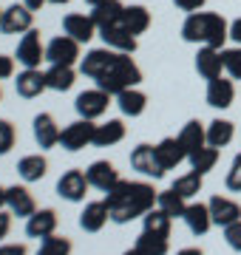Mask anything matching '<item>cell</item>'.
<instances>
[{
  "instance_id": "6da1fadb",
  "label": "cell",
  "mask_w": 241,
  "mask_h": 255,
  "mask_svg": "<svg viewBox=\"0 0 241 255\" xmlns=\"http://www.w3.org/2000/svg\"><path fill=\"white\" fill-rule=\"evenodd\" d=\"M159 193L153 190V184L148 182H125L122 179L114 190L105 193V204L111 213L114 224H128V221L145 216L148 210H153Z\"/></svg>"
},
{
  "instance_id": "7a4b0ae2",
  "label": "cell",
  "mask_w": 241,
  "mask_h": 255,
  "mask_svg": "<svg viewBox=\"0 0 241 255\" xmlns=\"http://www.w3.org/2000/svg\"><path fill=\"white\" fill-rule=\"evenodd\" d=\"M185 43H202L210 48H224V40L230 37V23L216 11H190L182 23Z\"/></svg>"
},
{
  "instance_id": "3957f363",
  "label": "cell",
  "mask_w": 241,
  "mask_h": 255,
  "mask_svg": "<svg viewBox=\"0 0 241 255\" xmlns=\"http://www.w3.org/2000/svg\"><path fill=\"white\" fill-rule=\"evenodd\" d=\"M97 82V88H102L105 94H111V97H117V94H122L125 88H136L142 82V68L136 63H133V57L125 54V51H117V57L111 60V65L105 68V74H102Z\"/></svg>"
},
{
  "instance_id": "277c9868",
  "label": "cell",
  "mask_w": 241,
  "mask_h": 255,
  "mask_svg": "<svg viewBox=\"0 0 241 255\" xmlns=\"http://www.w3.org/2000/svg\"><path fill=\"white\" fill-rule=\"evenodd\" d=\"M94 130H97L94 119H77V122H71V125H65L63 130H60V145H63L65 150L77 153V150H83L85 145H94Z\"/></svg>"
},
{
  "instance_id": "5b68a950",
  "label": "cell",
  "mask_w": 241,
  "mask_h": 255,
  "mask_svg": "<svg viewBox=\"0 0 241 255\" xmlns=\"http://www.w3.org/2000/svg\"><path fill=\"white\" fill-rule=\"evenodd\" d=\"M111 105V94H105L102 88H91V91L77 94L74 108L80 114V119H100L105 117V111Z\"/></svg>"
},
{
  "instance_id": "8992f818",
  "label": "cell",
  "mask_w": 241,
  "mask_h": 255,
  "mask_svg": "<svg viewBox=\"0 0 241 255\" xmlns=\"http://www.w3.org/2000/svg\"><path fill=\"white\" fill-rule=\"evenodd\" d=\"M17 63L23 68H40V63L46 60V46H43V40H40V31L37 28H28L23 40L17 43Z\"/></svg>"
},
{
  "instance_id": "52a82bcc",
  "label": "cell",
  "mask_w": 241,
  "mask_h": 255,
  "mask_svg": "<svg viewBox=\"0 0 241 255\" xmlns=\"http://www.w3.org/2000/svg\"><path fill=\"white\" fill-rule=\"evenodd\" d=\"M34 23V11L26 3H11L9 9H3L0 14V31L3 34H26Z\"/></svg>"
},
{
  "instance_id": "ba28073f",
  "label": "cell",
  "mask_w": 241,
  "mask_h": 255,
  "mask_svg": "<svg viewBox=\"0 0 241 255\" xmlns=\"http://www.w3.org/2000/svg\"><path fill=\"white\" fill-rule=\"evenodd\" d=\"M88 176L83 173V170H77V167H71V170H65L60 179H57V196L65 201H85V193H88Z\"/></svg>"
},
{
  "instance_id": "9c48e42d",
  "label": "cell",
  "mask_w": 241,
  "mask_h": 255,
  "mask_svg": "<svg viewBox=\"0 0 241 255\" xmlns=\"http://www.w3.org/2000/svg\"><path fill=\"white\" fill-rule=\"evenodd\" d=\"M46 60L51 65H74L80 60V43L74 37L60 34L46 46Z\"/></svg>"
},
{
  "instance_id": "30bf717a",
  "label": "cell",
  "mask_w": 241,
  "mask_h": 255,
  "mask_svg": "<svg viewBox=\"0 0 241 255\" xmlns=\"http://www.w3.org/2000/svg\"><path fill=\"white\" fill-rule=\"evenodd\" d=\"M130 167H133L136 173L148 176V179H162V176H165L153 145H136L133 147V150H130Z\"/></svg>"
},
{
  "instance_id": "8fae6325",
  "label": "cell",
  "mask_w": 241,
  "mask_h": 255,
  "mask_svg": "<svg viewBox=\"0 0 241 255\" xmlns=\"http://www.w3.org/2000/svg\"><path fill=\"white\" fill-rule=\"evenodd\" d=\"M85 176H88V184H91V187H97V190H102V193L114 190V187L122 182V179H120V170H117L111 162H105V159L88 164Z\"/></svg>"
},
{
  "instance_id": "7c38bea8",
  "label": "cell",
  "mask_w": 241,
  "mask_h": 255,
  "mask_svg": "<svg viewBox=\"0 0 241 255\" xmlns=\"http://www.w3.org/2000/svg\"><path fill=\"white\" fill-rule=\"evenodd\" d=\"M46 88V71H40V68H23L14 80V91L23 100H37Z\"/></svg>"
},
{
  "instance_id": "4fadbf2b",
  "label": "cell",
  "mask_w": 241,
  "mask_h": 255,
  "mask_svg": "<svg viewBox=\"0 0 241 255\" xmlns=\"http://www.w3.org/2000/svg\"><path fill=\"white\" fill-rule=\"evenodd\" d=\"M6 207H9L11 216L17 219H28L37 213V204H34V196L23 187V184H11L6 187Z\"/></svg>"
},
{
  "instance_id": "5bb4252c",
  "label": "cell",
  "mask_w": 241,
  "mask_h": 255,
  "mask_svg": "<svg viewBox=\"0 0 241 255\" xmlns=\"http://www.w3.org/2000/svg\"><path fill=\"white\" fill-rule=\"evenodd\" d=\"M117 57V51L114 48H91L88 54L80 60V74H85L88 80H100L102 74H105V68L111 65V60Z\"/></svg>"
},
{
  "instance_id": "9a60e30c",
  "label": "cell",
  "mask_w": 241,
  "mask_h": 255,
  "mask_svg": "<svg viewBox=\"0 0 241 255\" xmlns=\"http://www.w3.org/2000/svg\"><path fill=\"white\" fill-rule=\"evenodd\" d=\"M196 71H199V77H204V80L222 77V71H224L222 48H210V46L199 48V54H196Z\"/></svg>"
},
{
  "instance_id": "2e32d148",
  "label": "cell",
  "mask_w": 241,
  "mask_h": 255,
  "mask_svg": "<svg viewBox=\"0 0 241 255\" xmlns=\"http://www.w3.org/2000/svg\"><path fill=\"white\" fill-rule=\"evenodd\" d=\"M204 100L210 108H230L233 100H236V85L233 80H224V77H216V80H207V94Z\"/></svg>"
},
{
  "instance_id": "e0dca14e",
  "label": "cell",
  "mask_w": 241,
  "mask_h": 255,
  "mask_svg": "<svg viewBox=\"0 0 241 255\" xmlns=\"http://www.w3.org/2000/svg\"><path fill=\"white\" fill-rule=\"evenodd\" d=\"M210 204V216H213V224L216 227H227V224H233V221L241 219V207L239 201L227 199V196H213V199L207 201Z\"/></svg>"
},
{
  "instance_id": "ac0fdd59",
  "label": "cell",
  "mask_w": 241,
  "mask_h": 255,
  "mask_svg": "<svg viewBox=\"0 0 241 255\" xmlns=\"http://www.w3.org/2000/svg\"><path fill=\"white\" fill-rule=\"evenodd\" d=\"M63 31L68 37H74L77 43L83 46L97 34V23L91 20V14H65L63 17Z\"/></svg>"
},
{
  "instance_id": "d6986e66",
  "label": "cell",
  "mask_w": 241,
  "mask_h": 255,
  "mask_svg": "<svg viewBox=\"0 0 241 255\" xmlns=\"http://www.w3.org/2000/svg\"><path fill=\"white\" fill-rule=\"evenodd\" d=\"M100 34H102V43L108 48H114V51H125V54H133V51H136V37L130 34L122 23L100 28Z\"/></svg>"
},
{
  "instance_id": "ffe728a7",
  "label": "cell",
  "mask_w": 241,
  "mask_h": 255,
  "mask_svg": "<svg viewBox=\"0 0 241 255\" xmlns=\"http://www.w3.org/2000/svg\"><path fill=\"white\" fill-rule=\"evenodd\" d=\"M185 224L187 230L193 233V236H204L207 230L213 227V216H210V204H204V201H193V204H187L185 210Z\"/></svg>"
},
{
  "instance_id": "44dd1931",
  "label": "cell",
  "mask_w": 241,
  "mask_h": 255,
  "mask_svg": "<svg viewBox=\"0 0 241 255\" xmlns=\"http://www.w3.org/2000/svg\"><path fill=\"white\" fill-rule=\"evenodd\" d=\"M54 230H57V213L51 207L37 210L34 216L26 219V236L28 238H48V236H54Z\"/></svg>"
},
{
  "instance_id": "7402d4cb",
  "label": "cell",
  "mask_w": 241,
  "mask_h": 255,
  "mask_svg": "<svg viewBox=\"0 0 241 255\" xmlns=\"http://www.w3.org/2000/svg\"><path fill=\"white\" fill-rule=\"evenodd\" d=\"M108 221H111V213H108V204L105 201H88L85 210L80 213V227L85 233H100Z\"/></svg>"
},
{
  "instance_id": "603a6c76",
  "label": "cell",
  "mask_w": 241,
  "mask_h": 255,
  "mask_svg": "<svg viewBox=\"0 0 241 255\" xmlns=\"http://www.w3.org/2000/svg\"><path fill=\"white\" fill-rule=\"evenodd\" d=\"M31 130H34V142H37L40 147L60 145V128H57L51 114H37L34 122H31Z\"/></svg>"
},
{
  "instance_id": "cb8c5ba5",
  "label": "cell",
  "mask_w": 241,
  "mask_h": 255,
  "mask_svg": "<svg viewBox=\"0 0 241 255\" xmlns=\"http://www.w3.org/2000/svg\"><path fill=\"white\" fill-rule=\"evenodd\" d=\"M156 159H159V164H162V170H173V167H179V164L187 159V150L182 147L179 139L167 136L156 145Z\"/></svg>"
},
{
  "instance_id": "d4e9b609",
  "label": "cell",
  "mask_w": 241,
  "mask_h": 255,
  "mask_svg": "<svg viewBox=\"0 0 241 255\" xmlns=\"http://www.w3.org/2000/svg\"><path fill=\"white\" fill-rule=\"evenodd\" d=\"M122 14H125V6L120 0H105L100 6H91V20L97 23V28H108L122 23Z\"/></svg>"
},
{
  "instance_id": "484cf974",
  "label": "cell",
  "mask_w": 241,
  "mask_h": 255,
  "mask_svg": "<svg viewBox=\"0 0 241 255\" xmlns=\"http://www.w3.org/2000/svg\"><path fill=\"white\" fill-rule=\"evenodd\" d=\"M179 142H182V147L187 150V156L196 153V150H202L204 145H207V128H202V122L199 119H190L182 130H179Z\"/></svg>"
},
{
  "instance_id": "4316f807",
  "label": "cell",
  "mask_w": 241,
  "mask_h": 255,
  "mask_svg": "<svg viewBox=\"0 0 241 255\" xmlns=\"http://www.w3.org/2000/svg\"><path fill=\"white\" fill-rule=\"evenodd\" d=\"M122 139H125L122 119H108V122L97 125V130H94V145L97 147H114V145H120Z\"/></svg>"
},
{
  "instance_id": "83f0119b",
  "label": "cell",
  "mask_w": 241,
  "mask_h": 255,
  "mask_svg": "<svg viewBox=\"0 0 241 255\" xmlns=\"http://www.w3.org/2000/svg\"><path fill=\"white\" fill-rule=\"evenodd\" d=\"M117 105L125 117H142L148 108V97L139 88H125L122 94H117Z\"/></svg>"
},
{
  "instance_id": "f1b7e54d",
  "label": "cell",
  "mask_w": 241,
  "mask_h": 255,
  "mask_svg": "<svg viewBox=\"0 0 241 255\" xmlns=\"http://www.w3.org/2000/svg\"><path fill=\"white\" fill-rule=\"evenodd\" d=\"M74 82H77V74L71 65H51L46 71V85H48V91H71L74 88Z\"/></svg>"
},
{
  "instance_id": "f546056e",
  "label": "cell",
  "mask_w": 241,
  "mask_h": 255,
  "mask_svg": "<svg viewBox=\"0 0 241 255\" xmlns=\"http://www.w3.org/2000/svg\"><path fill=\"white\" fill-rule=\"evenodd\" d=\"M46 170H48V162H46V156H40V153H28L17 162V173L23 182H40L46 176Z\"/></svg>"
},
{
  "instance_id": "4dcf8cb0",
  "label": "cell",
  "mask_w": 241,
  "mask_h": 255,
  "mask_svg": "<svg viewBox=\"0 0 241 255\" xmlns=\"http://www.w3.org/2000/svg\"><path fill=\"white\" fill-rule=\"evenodd\" d=\"M170 216H167L165 210H148L145 216H142V230L150 233V236H159V238H170Z\"/></svg>"
},
{
  "instance_id": "1f68e13d",
  "label": "cell",
  "mask_w": 241,
  "mask_h": 255,
  "mask_svg": "<svg viewBox=\"0 0 241 255\" xmlns=\"http://www.w3.org/2000/svg\"><path fill=\"white\" fill-rule=\"evenodd\" d=\"M236 136V125L227 119H213L207 125V145L210 147H227Z\"/></svg>"
},
{
  "instance_id": "d6a6232c",
  "label": "cell",
  "mask_w": 241,
  "mask_h": 255,
  "mask_svg": "<svg viewBox=\"0 0 241 255\" xmlns=\"http://www.w3.org/2000/svg\"><path fill=\"white\" fill-rule=\"evenodd\" d=\"M122 26L128 28L133 37L142 34V31H148V26H150V11L145 9V6H125Z\"/></svg>"
},
{
  "instance_id": "836d02e7",
  "label": "cell",
  "mask_w": 241,
  "mask_h": 255,
  "mask_svg": "<svg viewBox=\"0 0 241 255\" xmlns=\"http://www.w3.org/2000/svg\"><path fill=\"white\" fill-rule=\"evenodd\" d=\"M156 207L165 210L170 219H182V216H185V210H187V199H185V196H179V193L170 187V190H162V193H159Z\"/></svg>"
},
{
  "instance_id": "e575fe53",
  "label": "cell",
  "mask_w": 241,
  "mask_h": 255,
  "mask_svg": "<svg viewBox=\"0 0 241 255\" xmlns=\"http://www.w3.org/2000/svg\"><path fill=\"white\" fill-rule=\"evenodd\" d=\"M187 162H190V167L193 170H199V173H210L216 167V162H219V147H210V145H204L202 150H196V153L187 156Z\"/></svg>"
},
{
  "instance_id": "d590c367",
  "label": "cell",
  "mask_w": 241,
  "mask_h": 255,
  "mask_svg": "<svg viewBox=\"0 0 241 255\" xmlns=\"http://www.w3.org/2000/svg\"><path fill=\"white\" fill-rule=\"evenodd\" d=\"M133 247H136L142 255H167V250H170L167 238L150 236V233H145V230L139 233V238H136V244H133Z\"/></svg>"
},
{
  "instance_id": "8d00e7d4",
  "label": "cell",
  "mask_w": 241,
  "mask_h": 255,
  "mask_svg": "<svg viewBox=\"0 0 241 255\" xmlns=\"http://www.w3.org/2000/svg\"><path fill=\"white\" fill-rule=\"evenodd\" d=\"M170 187H173L179 196L193 199V196H199V190H202V173H199V170H190V173H185V176H176V182L170 184Z\"/></svg>"
},
{
  "instance_id": "74e56055",
  "label": "cell",
  "mask_w": 241,
  "mask_h": 255,
  "mask_svg": "<svg viewBox=\"0 0 241 255\" xmlns=\"http://www.w3.org/2000/svg\"><path fill=\"white\" fill-rule=\"evenodd\" d=\"M37 255H71V241L65 236H48L40 241Z\"/></svg>"
},
{
  "instance_id": "f35d334b",
  "label": "cell",
  "mask_w": 241,
  "mask_h": 255,
  "mask_svg": "<svg viewBox=\"0 0 241 255\" xmlns=\"http://www.w3.org/2000/svg\"><path fill=\"white\" fill-rule=\"evenodd\" d=\"M224 54V71L230 74V80H241V46L222 48Z\"/></svg>"
},
{
  "instance_id": "ab89813d",
  "label": "cell",
  "mask_w": 241,
  "mask_h": 255,
  "mask_svg": "<svg viewBox=\"0 0 241 255\" xmlns=\"http://www.w3.org/2000/svg\"><path fill=\"white\" fill-rule=\"evenodd\" d=\"M224 184H227V190L241 193V153L233 156V164L227 170V176H224Z\"/></svg>"
},
{
  "instance_id": "60d3db41",
  "label": "cell",
  "mask_w": 241,
  "mask_h": 255,
  "mask_svg": "<svg viewBox=\"0 0 241 255\" xmlns=\"http://www.w3.org/2000/svg\"><path fill=\"white\" fill-rule=\"evenodd\" d=\"M14 139H17L14 125H11V122H6V119H0V156H6L11 147H14Z\"/></svg>"
},
{
  "instance_id": "b9f144b4",
  "label": "cell",
  "mask_w": 241,
  "mask_h": 255,
  "mask_svg": "<svg viewBox=\"0 0 241 255\" xmlns=\"http://www.w3.org/2000/svg\"><path fill=\"white\" fill-rule=\"evenodd\" d=\"M224 241H227V247H230V250L241 253V219L224 227Z\"/></svg>"
},
{
  "instance_id": "7bdbcfd3",
  "label": "cell",
  "mask_w": 241,
  "mask_h": 255,
  "mask_svg": "<svg viewBox=\"0 0 241 255\" xmlns=\"http://www.w3.org/2000/svg\"><path fill=\"white\" fill-rule=\"evenodd\" d=\"M11 74H14V60L6 54H0V80H9Z\"/></svg>"
},
{
  "instance_id": "ee69618b",
  "label": "cell",
  "mask_w": 241,
  "mask_h": 255,
  "mask_svg": "<svg viewBox=\"0 0 241 255\" xmlns=\"http://www.w3.org/2000/svg\"><path fill=\"white\" fill-rule=\"evenodd\" d=\"M173 3H176V9L187 11V14H190V11H199L204 6V0H173Z\"/></svg>"
},
{
  "instance_id": "f6af8a7d",
  "label": "cell",
  "mask_w": 241,
  "mask_h": 255,
  "mask_svg": "<svg viewBox=\"0 0 241 255\" xmlns=\"http://www.w3.org/2000/svg\"><path fill=\"white\" fill-rule=\"evenodd\" d=\"M9 230H11V213H3L0 210V241L9 238Z\"/></svg>"
},
{
  "instance_id": "bcb514c9",
  "label": "cell",
  "mask_w": 241,
  "mask_h": 255,
  "mask_svg": "<svg viewBox=\"0 0 241 255\" xmlns=\"http://www.w3.org/2000/svg\"><path fill=\"white\" fill-rule=\"evenodd\" d=\"M0 255H26L23 244H0Z\"/></svg>"
},
{
  "instance_id": "7dc6e473",
  "label": "cell",
  "mask_w": 241,
  "mask_h": 255,
  "mask_svg": "<svg viewBox=\"0 0 241 255\" xmlns=\"http://www.w3.org/2000/svg\"><path fill=\"white\" fill-rule=\"evenodd\" d=\"M230 40H236V46H241V17L230 23Z\"/></svg>"
},
{
  "instance_id": "c3c4849f",
  "label": "cell",
  "mask_w": 241,
  "mask_h": 255,
  "mask_svg": "<svg viewBox=\"0 0 241 255\" xmlns=\"http://www.w3.org/2000/svg\"><path fill=\"white\" fill-rule=\"evenodd\" d=\"M23 3H26V6H28L31 11H37V9H43V6H46L48 0H23Z\"/></svg>"
},
{
  "instance_id": "681fc988",
  "label": "cell",
  "mask_w": 241,
  "mask_h": 255,
  "mask_svg": "<svg viewBox=\"0 0 241 255\" xmlns=\"http://www.w3.org/2000/svg\"><path fill=\"white\" fill-rule=\"evenodd\" d=\"M176 255H202V250H196V247H185V250H179Z\"/></svg>"
},
{
  "instance_id": "f907efd6",
  "label": "cell",
  "mask_w": 241,
  "mask_h": 255,
  "mask_svg": "<svg viewBox=\"0 0 241 255\" xmlns=\"http://www.w3.org/2000/svg\"><path fill=\"white\" fill-rule=\"evenodd\" d=\"M6 207V187H0V210Z\"/></svg>"
},
{
  "instance_id": "816d5d0a",
  "label": "cell",
  "mask_w": 241,
  "mask_h": 255,
  "mask_svg": "<svg viewBox=\"0 0 241 255\" xmlns=\"http://www.w3.org/2000/svg\"><path fill=\"white\" fill-rule=\"evenodd\" d=\"M122 255H142V253H139V250H136V247H130V250H125V253H122Z\"/></svg>"
},
{
  "instance_id": "f5cc1de1",
  "label": "cell",
  "mask_w": 241,
  "mask_h": 255,
  "mask_svg": "<svg viewBox=\"0 0 241 255\" xmlns=\"http://www.w3.org/2000/svg\"><path fill=\"white\" fill-rule=\"evenodd\" d=\"M88 6H100V3H105V0H85Z\"/></svg>"
},
{
  "instance_id": "db71d44e",
  "label": "cell",
  "mask_w": 241,
  "mask_h": 255,
  "mask_svg": "<svg viewBox=\"0 0 241 255\" xmlns=\"http://www.w3.org/2000/svg\"><path fill=\"white\" fill-rule=\"evenodd\" d=\"M48 3H54V6H65L68 0H48Z\"/></svg>"
},
{
  "instance_id": "11a10c76",
  "label": "cell",
  "mask_w": 241,
  "mask_h": 255,
  "mask_svg": "<svg viewBox=\"0 0 241 255\" xmlns=\"http://www.w3.org/2000/svg\"><path fill=\"white\" fill-rule=\"evenodd\" d=\"M0 14H3V11H0Z\"/></svg>"
}]
</instances>
